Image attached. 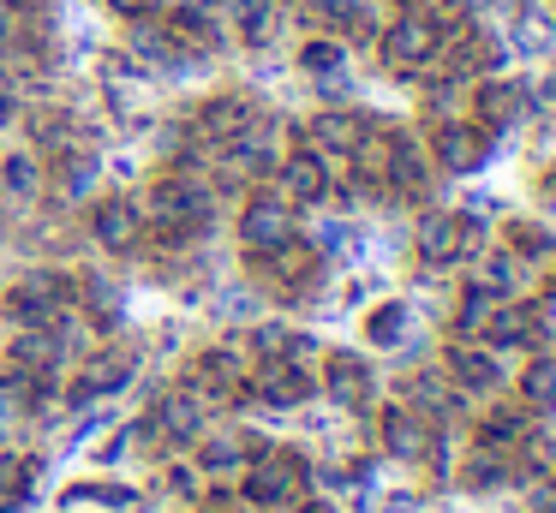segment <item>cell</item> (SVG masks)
I'll use <instances>...</instances> for the list:
<instances>
[{"instance_id": "obj_28", "label": "cell", "mask_w": 556, "mask_h": 513, "mask_svg": "<svg viewBox=\"0 0 556 513\" xmlns=\"http://www.w3.org/2000/svg\"><path fill=\"white\" fill-rule=\"evenodd\" d=\"M496 305H503V298H491L484 286H472V281H467V293H460V310H455V334H460V341H479Z\"/></svg>"}, {"instance_id": "obj_35", "label": "cell", "mask_w": 556, "mask_h": 513, "mask_svg": "<svg viewBox=\"0 0 556 513\" xmlns=\"http://www.w3.org/2000/svg\"><path fill=\"white\" fill-rule=\"evenodd\" d=\"M508 245H515L520 257L539 262V257H551V251H556V239L544 233V227H532V221H515V227H508Z\"/></svg>"}, {"instance_id": "obj_13", "label": "cell", "mask_w": 556, "mask_h": 513, "mask_svg": "<svg viewBox=\"0 0 556 513\" xmlns=\"http://www.w3.org/2000/svg\"><path fill=\"white\" fill-rule=\"evenodd\" d=\"M276 174H281V185H276V191L293 203V209H312V203H324L329 191H336V179H329V155L305 150V143L276 167Z\"/></svg>"}, {"instance_id": "obj_2", "label": "cell", "mask_w": 556, "mask_h": 513, "mask_svg": "<svg viewBox=\"0 0 556 513\" xmlns=\"http://www.w3.org/2000/svg\"><path fill=\"white\" fill-rule=\"evenodd\" d=\"M305 477H312V465H305L300 448H257L252 460H245V477H240V501L245 508H293V501L305 496Z\"/></svg>"}, {"instance_id": "obj_33", "label": "cell", "mask_w": 556, "mask_h": 513, "mask_svg": "<svg viewBox=\"0 0 556 513\" xmlns=\"http://www.w3.org/2000/svg\"><path fill=\"white\" fill-rule=\"evenodd\" d=\"M300 66L317 72V78H336V72H348V48L341 42H300Z\"/></svg>"}, {"instance_id": "obj_20", "label": "cell", "mask_w": 556, "mask_h": 513, "mask_svg": "<svg viewBox=\"0 0 556 513\" xmlns=\"http://www.w3.org/2000/svg\"><path fill=\"white\" fill-rule=\"evenodd\" d=\"M324 394L348 412H365L371 406V364L359 352H329L324 358Z\"/></svg>"}, {"instance_id": "obj_10", "label": "cell", "mask_w": 556, "mask_h": 513, "mask_svg": "<svg viewBox=\"0 0 556 513\" xmlns=\"http://www.w3.org/2000/svg\"><path fill=\"white\" fill-rule=\"evenodd\" d=\"M204 412H210V406H204V400H198V394L180 382V388L156 394V406H150L144 429H150L156 441H174V448H186V441L204 436Z\"/></svg>"}, {"instance_id": "obj_11", "label": "cell", "mask_w": 556, "mask_h": 513, "mask_svg": "<svg viewBox=\"0 0 556 513\" xmlns=\"http://www.w3.org/2000/svg\"><path fill=\"white\" fill-rule=\"evenodd\" d=\"M491 155V131L467 126V119H437L431 126V167L437 174H472Z\"/></svg>"}, {"instance_id": "obj_40", "label": "cell", "mask_w": 556, "mask_h": 513, "mask_svg": "<svg viewBox=\"0 0 556 513\" xmlns=\"http://www.w3.org/2000/svg\"><path fill=\"white\" fill-rule=\"evenodd\" d=\"M7 119H13V90L0 84V126H7Z\"/></svg>"}, {"instance_id": "obj_41", "label": "cell", "mask_w": 556, "mask_h": 513, "mask_svg": "<svg viewBox=\"0 0 556 513\" xmlns=\"http://www.w3.org/2000/svg\"><path fill=\"white\" fill-rule=\"evenodd\" d=\"M544 197H551V203H556V174H551V179H544Z\"/></svg>"}, {"instance_id": "obj_39", "label": "cell", "mask_w": 556, "mask_h": 513, "mask_svg": "<svg viewBox=\"0 0 556 513\" xmlns=\"http://www.w3.org/2000/svg\"><path fill=\"white\" fill-rule=\"evenodd\" d=\"M150 7H156V0H109V12H121V18H144Z\"/></svg>"}, {"instance_id": "obj_38", "label": "cell", "mask_w": 556, "mask_h": 513, "mask_svg": "<svg viewBox=\"0 0 556 513\" xmlns=\"http://www.w3.org/2000/svg\"><path fill=\"white\" fill-rule=\"evenodd\" d=\"M198 513H252V508H245V501H233V496H210Z\"/></svg>"}, {"instance_id": "obj_25", "label": "cell", "mask_w": 556, "mask_h": 513, "mask_svg": "<svg viewBox=\"0 0 556 513\" xmlns=\"http://www.w3.org/2000/svg\"><path fill=\"white\" fill-rule=\"evenodd\" d=\"M264 448L257 436H210L204 448H198V472H210V477H228V472H240L252 453Z\"/></svg>"}, {"instance_id": "obj_16", "label": "cell", "mask_w": 556, "mask_h": 513, "mask_svg": "<svg viewBox=\"0 0 556 513\" xmlns=\"http://www.w3.org/2000/svg\"><path fill=\"white\" fill-rule=\"evenodd\" d=\"M527 107H532V90L520 78H484L479 84V131H508V126H520V119H527Z\"/></svg>"}, {"instance_id": "obj_12", "label": "cell", "mask_w": 556, "mask_h": 513, "mask_svg": "<svg viewBox=\"0 0 556 513\" xmlns=\"http://www.w3.org/2000/svg\"><path fill=\"white\" fill-rule=\"evenodd\" d=\"M377 185H383L389 197H425V185H431V155H425L419 143L407 138V131H389Z\"/></svg>"}, {"instance_id": "obj_17", "label": "cell", "mask_w": 556, "mask_h": 513, "mask_svg": "<svg viewBox=\"0 0 556 513\" xmlns=\"http://www.w3.org/2000/svg\"><path fill=\"white\" fill-rule=\"evenodd\" d=\"M90 233H97L102 251H138V239H144V209L114 191V197H102L97 209H90Z\"/></svg>"}, {"instance_id": "obj_15", "label": "cell", "mask_w": 556, "mask_h": 513, "mask_svg": "<svg viewBox=\"0 0 556 513\" xmlns=\"http://www.w3.org/2000/svg\"><path fill=\"white\" fill-rule=\"evenodd\" d=\"M252 131H264V126H257V107L245 102V95H216V102L198 107V138L216 143V150L252 138Z\"/></svg>"}, {"instance_id": "obj_19", "label": "cell", "mask_w": 556, "mask_h": 513, "mask_svg": "<svg viewBox=\"0 0 556 513\" xmlns=\"http://www.w3.org/2000/svg\"><path fill=\"white\" fill-rule=\"evenodd\" d=\"M126 382H132V352H121V346H102V352H90L85 370H78L73 406H90V400H102V394L126 388Z\"/></svg>"}, {"instance_id": "obj_26", "label": "cell", "mask_w": 556, "mask_h": 513, "mask_svg": "<svg viewBox=\"0 0 556 513\" xmlns=\"http://www.w3.org/2000/svg\"><path fill=\"white\" fill-rule=\"evenodd\" d=\"M30 496H37V460H25V453H0V513L25 508Z\"/></svg>"}, {"instance_id": "obj_22", "label": "cell", "mask_w": 556, "mask_h": 513, "mask_svg": "<svg viewBox=\"0 0 556 513\" xmlns=\"http://www.w3.org/2000/svg\"><path fill=\"white\" fill-rule=\"evenodd\" d=\"M383 448L395 453V460H419V453L437 448V424H431V418H419L407 400H395L383 412Z\"/></svg>"}, {"instance_id": "obj_27", "label": "cell", "mask_w": 556, "mask_h": 513, "mask_svg": "<svg viewBox=\"0 0 556 513\" xmlns=\"http://www.w3.org/2000/svg\"><path fill=\"white\" fill-rule=\"evenodd\" d=\"M233 18H240L245 42H269L281 24V0H233Z\"/></svg>"}, {"instance_id": "obj_24", "label": "cell", "mask_w": 556, "mask_h": 513, "mask_svg": "<svg viewBox=\"0 0 556 513\" xmlns=\"http://www.w3.org/2000/svg\"><path fill=\"white\" fill-rule=\"evenodd\" d=\"M359 131L365 126L353 114H317L312 126H305V150H317V155H353Z\"/></svg>"}, {"instance_id": "obj_4", "label": "cell", "mask_w": 556, "mask_h": 513, "mask_svg": "<svg viewBox=\"0 0 556 513\" xmlns=\"http://www.w3.org/2000/svg\"><path fill=\"white\" fill-rule=\"evenodd\" d=\"M288 239H300V209H293L281 191H252L240 209V245L245 257H269V251H281Z\"/></svg>"}, {"instance_id": "obj_30", "label": "cell", "mask_w": 556, "mask_h": 513, "mask_svg": "<svg viewBox=\"0 0 556 513\" xmlns=\"http://www.w3.org/2000/svg\"><path fill=\"white\" fill-rule=\"evenodd\" d=\"M168 36L180 48H216V24H210V12H198V7H180L168 18Z\"/></svg>"}, {"instance_id": "obj_34", "label": "cell", "mask_w": 556, "mask_h": 513, "mask_svg": "<svg viewBox=\"0 0 556 513\" xmlns=\"http://www.w3.org/2000/svg\"><path fill=\"white\" fill-rule=\"evenodd\" d=\"M401 329H407V310L401 305H377L371 322H365V334H371V346H395Z\"/></svg>"}, {"instance_id": "obj_14", "label": "cell", "mask_w": 556, "mask_h": 513, "mask_svg": "<svg viewBox=\"0 0 556 513\" xmlns=\"http://www.w3.org/2000/svg\"><path fill=\"white\" fill-rule=\"evenodd\" d=\"M443 376L455 394H496L503 388V364H496L491 346H472V341H455L443 352Z\"/></svg>"}, {"instance_id": "obj_8", "label": "cell", "mask_w": 556, "mask_h": 513, "mask_svg": "<svg viewBox=\"0 0 556 513\" xmlns=\"http://www.w3.org/2000/svg\"><path fill=\"white\" fill-rule=\"evenodd\" d=\"M245 388H252L264 406H276V412H293V406H305L317 394V376H312V364H305L300 352H281V358H257Z\"/></svg>"}, {"instance_id": "obj_9", "label": "cell", "mask_w": 556, "mask_h": 513, "mask_svg": "<svg viewBox=\"0 0 556 513\" xmlns=\"http://www.w3.org/2000/svg\"><path fill=\"white\" fill-rule=\"evenodd\" d=\"M252 262H257V274H264L281 298H312L317 286H324V257H317L312 245H300V239H288L281 251L252 257Z\"/></svg>"}, {"instance_id": "obj_18", "label": "cell", "mask_w": 556, "mask_h": 513, "mask_svg": "<svg viewBox=\"0 0 556 513\" xmlns=\"http://www.w3.org/2000/svg\"><path fill=\"white\" fill-rule=\"evenodd\" d=\"M503 54H508L503 36H491L484 24H467V30L443 48V60H448V72H455V78H491V72L503 66Z\"/></svg>"}, {"instance_id": "obj_31", "label": "cell", "mask_w": 556, "mask_h": 513, "mask_svg": "<svg viewBox=\"0 0 556 513\" xmlns=\"http://www.w3.org/2000/svg\"><path fill=\"white\" fill-rule=\"evenodd\" d=\"M0 185L13 191L18 203H30L42 191V174H37V162H30V155H7V162H0Z\"/></svg>"}, {"instance_id": "obj_23", "label": "cell", "mask_w": 556, "mask_h": 513, "mask_svg": "<svg viewBox=\"0 0 556 513\" xmlns=\"http://www.w3.org/2000/svg\"><path fill=\"white\" fill-rule=\"evenodd\" d=\"M532 441V406H491L479 418V448H527Z\"/></svg>"}, {"instance_id": "obj_29", "label": "cell", "mask_w": 556, "mask_h": 513, "mask_svg": "<svg viewBox=\"0 0 556 513\" xmlns=\"http://www.w3.org/2000/svg\"><path fill=\"white\" fill-rule=\"evenodd\" d=\"M520 394H527V406H539V412H556V358H551V352H539V358L527 364Z\"/></svg>"}, {"instance_id": "obj_37", "label": "cell", "mask_w": 556, "mask_h": 513, "mask_svg": "<svg viewBox=\"0 0 556 513\" xmlns=\"http://www.w3.org/2000/svg\"><path fill=\"white\" fill-rule=\"evenodd\" d=\"M276 513H336V501H317V496H300L293 508H276Z\"/></svg>"}, {"instance_id": "obj_42", "label": "cell", "mask_w": 556, "mask_h": 513, "mask_svg": "<svg viewBox=\"0 0 556 513\" xmlns=\"http://www.w3.org/2000/svg\"><path fill=\"white\" fill-rule=\"evenodd\" d=\"M395 7H413V0H395Z\"/></svg>"}, {"instance_id": "obj_21", "label": "cell", "mask_w": 556, "mask_h": 513, "mask_svg": "<svg viewBox=\"0 0 556 513\" xmlns=\"http://www.w3.org/2000/svg\"><path fill=\"white\" fill-rule=\"evenodd\" d=\"M479 341L491 346V352H508V346H539L544 341V310L539 305H496Z\"/></svg>"}, {"instance_id": "obj_3", "label": "cell", "mask_w": 556, "mask_h": 513, "mask_svg": "<svg viewBox=\"0 0 556 513\" xmlns=\"http://www.w3.org/2000/svg\"><path fill=\"white\" fill-rule=\"evenodd\" d=\"M73 305L78 286L66 274H25L7 286V322H18V329H61Z\"/></svg>"}, {"instance_id": "obj_7", "label": "cell", "mask_w": 556, "mask_h": 513, "mask_svg": "<svg viewBox=\"0 0 556 513\" xmlns=\"http://www.w3.org/2000/svg\"><path fill=\"white\" fill-rule=\"evenodd\" d=\"M413 245H419V257L431 269H443V262H460L479 251V221L455 215V209H425L419 227H413Z\"/></svg>"}, {"instance_id": "obj_32", "label": "cell", "mask_w": 556, "mask_h": 513, "mask_svg": "<svg viewBox=\"0 0 556 513\" xmlns=\"http://www.w3.org/2000/svg\"><path fill=\"white\" fill-rule=\"evenodd\" d=\"M472 286H484L491 298H508V293H515V257H508V251L484 257V262H479V274H472Z\"/></svg>"}, {"instance_id": "obj_5", "label": "cell", "mask_w": 556, "mask_h": 513, "mask_svg": "<svg viewBox=\"0 0 556 513\" xmlns=\"http://www.w3.org/2000/svg\"><path fill=\"white\" fill-rule=\"evenodd\" d=\"M245 382H252V358L233 352V346H210V352H198L192 370H186V388L204 406H233L245 394Z\"/></svg>"}, {"instance_id": "obj_1", "label": "cell", "mask_w": 556, "mask_h": 513, "mask_svg": "<svg viewBox=\"0 0 556 513\" xmlns=\"http://www.w3.org/2000/svg\"><path fill=\"white\" fill-rule=\"evenodd\" d=\"M144 233H156L162 245H186V239L210 233V215H216V203H210V185L198 174H162L156 185L144 191Z\"/></svg>"}, {"instance_id": "obj_36", "label": "cell", "mask_w": 556, "mask_h": 513, "mask_svg": "<svg viewBox=\"0 0 556 513\" xmlns=\"http://www.w3.org/2000/svg\"><path fill=\"white\" fill-rule=\"evenodd\" d=\"M317 12L336 24H359V30H371V18H365V0H317Z\"/></svg>"}, {"instance_id": "obj_6", "label": "cell", "mask_w": 556, "mask_h": 513, "mask_svg": "<svg viewBox=\"0 0 556 513\" xmlns=\"http://www.w3.org/2000/svg\"><path fill=\"white\" fill-rule=\"evenodd\" d=\"M61 364H66V322L61 329H18V341L7 346V370L25 376L37 394H49L61 382Z\"/></svg>"}]
</instances>
